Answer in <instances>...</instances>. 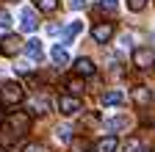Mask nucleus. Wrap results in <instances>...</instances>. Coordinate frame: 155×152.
I'll use <instances>...</instances> for the list:
<instances>
[{
	"mask_svg": "<svg viewBox=\"0 0 155 152\" xmlns=\"http://www.w3.org/2000/svg\"><path fill=\"white\" fill-rule=\"evenodd\" d=\"M28 130H31V116L22 113V111H17V113H11V116L0 125V138H3L6 144H11L17 138H22Z\"/></svg>",
	"mask_w": 155,
	"mask_h": 152,
	"instance_id": "1",
	"label": "nucleus"
},
{
	"mask_svg": "<svg viewBox=\"0 0 155 152\" xmlns=\"http://www.w3.org/2000/svg\"><path fill=\"white\" fill-rule=\"evenodd\" d=\"M25 100V89L19 86L17 80H6L3 86H0V105H19Z\"/></svg>",
	"mask_w": 155,
	"mask_h": 152,
	"instance_id": "2",
	"label": "nucleus"
},
{
	"mask_svg": "<svg viewBox=\"0 0 155 152\" xmlns=\"http://www.w3.org/2000/svg\"><path fill=\"white\" fill-rule=\"evenodd\" d=\"M22 47H25V42L19 39L17 33H6L3 39H0V53H3V55H8V58H11V55H17Z\"/></svg>",
	"mask_w": 155,
	"mask_h": 152,
	"instance_id": "3",
	"label": "nucleus"
},
{
	"mask_svg": "<svg viewBox=\"0 0 155 152\" xmlns=\"http://www.w3.org/2000/svg\"><path fill=\"white\" fill-rule=\"evenodd\" d=\"M133 64L139 66V69L155 66V50H152V47H136V50H133Z\"/></svg>",
	"mask_w": 155,
	"mask_h": 152,
	"instance_id": "4",
	"label": "nucleus"
},
{
	"mask_svg": "<svg viewBox=\"0 0 155 152\" xmlns=\"http://www.w3.org/2000/svg\"><path fill=\"white\" fill-rule=\"evenodd\" d=\"M81 100L78 97H72V94H61L58 97V111L64 113V116H75V113H81Z\"/></svg>",
	"mask_w": 155,
	"mask_h": 152,
	"instance_id": "5",
	"label": "nucleus"
},
{
	"mask_svg": "<svg viewBox=\"0 0 155 152\" xmlns=\"http://www.w3.org/2000/svg\"><path fill=\"white\" fill-rule=\"evenodd\" d=\"M91 39H94L97 44H108V42L114 39V22H97V25L91 28Z\"/></svg>",
	"mask_w": 155,
	"mask_h": 152,
	"instance_id": "6",
	"label": "nucleus"
},
{
	"mask_svg": "<svg viewBox=\"0 0 155 152\" xmlns=\"http://www.w3.org/2000/svg\"><path fill=\"white\" fill-rule=\"evenodd\" d=\"M19 25H22L25 33L36 31V28H39V17H36V11H33V8H22V14H19Z\"/></svg>",
	"mask_w": 155,
	"mask_h": 152,
	"instance_id": "7",
	"label": "nucleus"
},
{
	"mask_svg": "<svg viewBox=\"0 0 155 152\" xmlns=\"http://www.w3.org/2000/svg\"><path fill=\"white\" fill-rule=\"evenodd\" d=\"M94 61L91 58H78L75 61V75H78V78H91V75H94Z\"/></svg>",
	"mask_w": 155,
	"mask_h": 152,
	"instance_id": "8",
	"label": "nucleus"
},
{
	"mask_svg": "<svg viewBox=\"0 0 155 152\" xmlns=\"http://www.w3.org/2000/svg\"><path fill=\"white\" fill-rule=\"evenodd\" d=\"M25 53H28V58H31V61H42V58H45V53H42V42H39V39L25 42Z\"/></svg>",
	"mask_w": 155,
	"mask_h": 152,
	"instance_id": "9",
	"label": "nucleus"
},
{
	"mask_svg": "<svg viewBox=\"0 0 155 152\" xmlns=\"http://www.w3.org/2000/svg\"><path fill=\"white\" fill-rule=\"evenodd\" d=\"M133 100H136V105H150L152 91H150L147 86H136V89H133Z\"/></svg>",
	"mask_w": 155,
	"mask_h": 152,
	"instance_id": "10",
	"label": "nucleus"
},
{
	"mask_svg": "<svg viewBox=\"0 0 155 152\" xmlns=\"http://www.w3.org/2000/svg\"><path fill=\"white\" fill-rule=\"evenodd\" d=\"M122 102H125V94L119 89H111L103 94V105H122Z\"/></svg>",
	"mask_w": 155,
	"mask_h": 152,
	"instance_id": "11",
	"label": "nucleus"
},
{
	"mask_svg": "<svg viewBox=\"0 0 155 152\" xmlns=\"http://www.w3.org/2000/svg\"><path fill=\"white\" fill-rule=\"evenodd\" d=\"M116 147H119L116 136H105V138L97 141V152H116Z\"/></svg>",
	"mask_w": 155,
	"mask_h": 152,
	"instance_id": "12",
	"label": "nucleus"
},
{
	"mask_svg": "<svg viewBox=\"0 0 155 152\" xmlns=\"http://www.w3.org/2000/svg\"><path fill=\"white\" fill-rule=\"evenodd\" d=\"M50 55H53V61H55L58 66H67V64H69V55H67L64 44H55V47L50 50Z\"/></svg>",
	"mask_w": 155,
	"mask_h": 152,
	"instance_id": "13",
	"label": "nucleus"
},
{
	"mask_svg": "<svg viewBox=\"0 0 155 152\" xmlns=\"http://www.w3.org/2000/svg\"><path fill=\"white\" fill-rule=\"evenodd\" d=\"M81 31H83V22H69V25L64 28V44H69V42H72Z\"/></svg>",
	"mask_w": 155,
	"mask_h": 152,
	"instance_id": "14",
	"label": "nucleus"
},
{
	"mask_svg": "<svg viewBox=\"0 0 155 152\" xmlns=\"http://www.w3.org/2000/svg\"><path fill=\"white\" fill-rule=\"evenodd\" d=\"M105 127L108 130H125V127H130V119L127 116H114V119L105 122Z\"/></svg>",
	"mask_w": 155,
	"mask_h": 152,
	"instance_id": "15",
	"label": "nucleus"
},
{
	"mask_svg": "<svg viewBox=\"0 0 155 152\" xmlns=\"http://www.w3.org/2000/svg\"><path fill=\"white\" fill-rule=\"evenodd\" d=\"M67 91L72 94V97L83 94V80H81V78H67Z\"/></svg>",
	"mask_w": 155,
	"mask_h": 152,
	"instance_id": "16",
	"label": "nucleus"
},
{
	"mask_svg": "<svg viewBox=\"0 0 155 152\" xmlns=\"http://www.w3.org/2000/svg\"><path fill=\"white\" fill-rule=\"evenodd\" d=\"M125 152H150V147H147V144H141L139 138H127Z\"/></svg>",
	"mask_w": 155,
	"mask_h": 152,
	"instance_id": "17",
	"label": "nucleus"
},
{
	"mask_svg": "<svg viewBox=\"0 0 155 152\" xmlns=\"http://www.w3.org/2000/svg\"><path fill=\"white\" fill-rule=\"evenodd\" d=\"M36 8L45 11V14H53L58 8V0H36Z\"/></svg>",
	"mask_w": 155,
	"mask_h": 152,
	"instance_id": "18",
	"label": "nucleus"
},
{
	"mask_svg": "<svg viewBox=\"0 0 155 152\" xmlns=\"http://www.w3.org/2000/svg\"><path fill=\"white\" fill-rule=\"evenodd\" d=\"M55 136H58V141H69V144L75 141V138H72V127H67V125L58 127V130H55Z\"/></svg>",
	"mask_w": 155,
	"mask_h": 152,
	"instance_id": "19",
	"label": "nucleus"
},
{
	"mask_svg": "<svg viewBox=\"0 0 155 152\" xmlns=\"http://www.w3.org/2000/svg\"><path fill=\"white\" fill-rule=\"evenodd\" d=\"M86 149H89V141L86 138H75L69 144V152H86Z\"/></svg>",
	"mask_w": 155,
	"mask_h": 152,
	"instance_id": "20",
	"label": "nucleus"
},
{
	"mask_svg": "<svg viewBox=\"0 0 155 152\" xmlns=\"http://www.w3.org/2000/svg\"><path fill=\"white\" fill-rule=\"evenodd\" d=\"M22 152H47V147L45 144H25Z\"/></svg>",
	"mask_w": 155,
	"mask_h": 152,
	"instance_id": "21",
	"label": "nucleus"
},
{
	"mask_svg": "<svg viewBox=\"0 0 155 152\" xmlns=\"http://www.w3.org/2000/svg\"><path fill=\"white\" fill-rule=\"evenodd\" d=\"M144 6H147V0H127V8L130 11H141Z\"/></svg>",
	"mask_w": 155,
	"mask_h": 152,
	"instance_id": "22",
	"label": "nucleus"
},
{
	"mask_svg": "<svg viewBox=\"0 0 155 152\" xmlns=\"http://www.w3.org/2000/svg\"><path fill=\"white\" fill-rule=\"evenodd\" d=\"M116 6H119V0H100V8L105 11H116Z\"/></svg>",
	"mask_w": 155,
	"mask_h": 152,
	"instance_id": "23",
	"label": "nucleus"
},
{
	"mask_svg": "<svg viewBox=\"0 0 155 152\" xmlns=\"http://www.w3.org/2000/svg\"><path fill=\"white\" fill-rule=\"evenodd\" d=\"M11 25V14L8 11H0V28H8Z\"/></svg>",
	"mask_w": 155,
	"mask_h": 152,
	"instance_id": "24",
	"label": "nucleus"
},
{
	"mask_svg": "<svg viewBox=\"0 0 155 152\" xmlns=\"http://www.w3.org/2000/svg\"><path fill=\"white\" fill-rule=\"evenodd\" d=\"M69 6H72V8H83L86 0H69Z\"/></svg>",
	"mask_w": 155,
	"mask_h": 152,
	"instance_id": "25",
	"label": "nucleus"
}]
</instances>
